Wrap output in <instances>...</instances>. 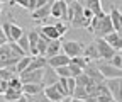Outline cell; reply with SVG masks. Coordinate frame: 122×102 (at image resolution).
Here are the masks:
<instances>
[{
    "instance_id": "obj_1",
    "label": "cell",
    "mask_w": 122,
    "mask_h": 102,
    "mask_svg": "<svg viewBox=\"0 0 122 102\" xmlns=\"http://www.w3.org/2000/svg\"><path fill=\"white\" fill-rule=\"evenodd\" d=\"M92 32H93L98 39H103L107 34H110V32H114V27H112V22H110V17L105 16L103 17H100V19H97V22H95V26L92 27Z\"/></svg>"
},
{
    "instance_id": "obj_2",
    "label": "cell",
    "mask_w": 122,
    "mask_h": 102,
    "mask_svg": "<svg viewBox=\"0 0 122 102\" xmlns=\"http://www.w3.org/2000/svg\"><path fill=\"white\" fill-rule=\"evenodd\" d=\"M20 58L17 54H14L12 49L9 48V44L5 43V44L0 46V68H9V66H15L19 63Z\"/></svg>"
},
{
    "instance_id": "obj_3",
    "label": "cell",
    "mask_w": 122,
    "mask_h": 102,
    "mask_svg": "<svg viewBox=\"0 0 122 102\" xmlns=\"http://www.w3.org/2000/svg\"><path fill=\"white\" fill-rule=\"evenodd\" d=\"M0 27H2V31H4V34H5L9 43H12V41L17 43V39L24 34V29L20 26H17V24H14V22H4Z\"/></svg>"
},
{
    "instance_id": "obj_4",
    "label": "cell",
    "mask_w": 122,
    "mask_h": 102,
    "mask_svg": "<svg viewBox=\"0 0 122 102\" xmlns=\"http://www.w3.org/2000/svg\"><path fill=\"white\" fill-rule=\"evenodd\" d=\"M97 68H98V71L102 73V77L105 80H109V78H122V70L109 65V61H98Z\"/></svg>"
},
{
    "instance_id": "obj_5",
    "label": "cell",
    "mask_w": 122,
    "mask_h": 102,
    "mask_svg": "<svg viewBox=\"0 0 122 102\" xmlns=\"http://www.w3.org/2000/svg\"><path fill=\"white\" fill-rule=\"evenodd\" d=\"M70 24L73 27H88V24L83 17V5L80 2H75V0H73V19Z\"/></svg>"
},
{
    "instance_id": "obj_6",
    "label": "cell",
    "mask_w": 122,
    "mask_h": 102,
    "mask_svg": "<svg viewBox=\"0 0 122 102\" xmlns=\"http://www.w3.org/2000/svg\"><path fill=\"white\" fill-rule=\"evenodd\" d=\"M81 71H83V73H85V75H86L92 82H95L97 85L105 83V78L102 77V73L98 71V68H97V65H95L93 61H88V63H86V66H85Z\"/></svg>"
},
{
    "instance_id": "obj_7",
    "label": "cell",
    "mask_w": 122,
    "mask_h": 102,
    "mask_svg": "<svg viewBox=\"0 0 122 102\" xmlns=\"http://www.w3.org/2000/svg\"><path fill=\"white\" fill-rule=\"evenodd\" d=\"M93 44L97 46V51H98L100 60L103 58V60H107V61H109L112 56H115V54H117V51H115V49H112V48H110V46H109V44H107V43L103 41V39H98V38H97Z\"/></svg>"
},
{
    "instance_id": "obj_8",
    "label": "cell",
    "mask_w": 122,
    "mask_h": 102,
    "mask_svg": "<svg viewBox=\"0 0 122 102\" xmlns=\"http://www.w3.org/2000/svg\"><path fill=\"white\" fill-rule=\"evenodd\" d=\"M63 49H65V54L68 56V58H76V56H81V53H83V46L80 44L78 41H66V43H63Z\"/></svg>"
},
{
    "instance_id": "obj_9",
    "label": "cell",
    "mask_w": 122,
    "mask_h": 102,
    "mask_svg": "<svg viewBox=\"0 0 122 102\" xmlns=\"http://www.w3.org/2000/svg\"><path fill=\"white\" fill-rule=\"evenodd\" d=\"M58 80H59V77L56 75L54 68H51V66H48V65H46V66L42 68V82H41V85L46 89V87L56 85V83H58Z\"/></svg>"
},
{
    "instance_id": "obj_10",
    "label": "cell",
    "mask_w": 122,
    "mask_h": 102,
    "mask_svg": "<svg viewBox=\"0 0 122 102\" xmlns=\"http://www.w3.org/2000/svg\"><path fill=\"white\" fill-rule=\"evenodd\" d=\"M22 85L27 83H41L42 82V70H36V71H22L19 75Z\"/></svg>"
},
{
    "instance_id": "obj_11",
    "label": "cell",
    "mask_w": 122,
    "mask_h": 102,
    "mask_svg": "<svg viewBox=\"0 0 122 102\" xmlns=\"http://www.w3.org/2000/svg\"><path fill=\"white\" fill-rule=\"evenodd\" d=\"M105 85H107V89H109L112 99L115 102H120V78H109V80H105Z\"/></svg>"
},
{
    "instance_id": "obj_12",
    "label": "cell",
    "mask_w": 122,
    "mask_h": 102,
    "mask_svg": "<svg viewBox=\"0 0 122 102\" xmlns=\"http://www.w3.org/2000/svg\"><path fill=\"white\" fill-rule=\"evenodd\" d=\"M51 16L66 22V2H65V0H56V2H53V5H51Z\"/></svg>"
},
{
    "instance_id": "obj_13",
    "label": "cell",
    "mask_w": 122,
    "mask_h": 102,
    "mask_svg": "<svg viewBox=\"0 0 122 102\" xmlns=\"http://www.w3.org/2000/svg\"><path fill=\"white\" fill-rule=\"evenodd\" d=\"M103 41L112 49H115L117 53H120V49H122V36H120V32H110V34H107L103 38Z\"/></svg>"
},
{
    "instance_id": "obj_14",
    "label": "cell",
    "mask_w": 122,
    "mask_h": 102,
    "mask_svg": "<svg viewBox=\"0 0 122 102\" xmlns=\"http://www.w3.org/2000/svg\"><path fill=\"white\" fill-rule=\"evenodd\" d=\"M83 7H86L90 12H92V16L93 17H103L105 14L102 10V2L100 0H88V2H80Z\"/></svg>"
},
{
    "instance_id": "obj_15",
    "label": "cell",
    "mask_w": 122,
    "mask_h": 102,
    "mask_svg": "<svg viewBox=\"0 0 122 102\" xmlns=\"http://www.w3.org/2000/svg\"><path fill=\"white\" fill-rule=\"evenodd\" d=\"M51 5H53V0H48V4H46L44 7L37 9L32 12V19L34 21H44V19H48L51 16Z\"/></svg>"
},
{
    "instance_id": "obj_16",
    "label": "cell",
    "mask_w": 122,
    "mask_h": 102,
    "mask_svg": "<svg viewBox=\"0 0 122 102\" xmlns=\"http://www.w3.org/2000/svg\"><path fill=\"white\" fill-rule=\"evenodd\" d=\"M48 66H51V68H59V66H66V65H70V58L66 56V54H56V56H53V58H48Z\"/></svg>"
},
{
    "instance_id": "obj_17",
    "label": "cell",
    "mask_w": 122,
    "mask_h": 102,
    "mask_svg": "<svg viewBox=\"0 0 122 102\" xmlns=\"http://www.w3.org/2000/svg\"><path fill=\"white\" fill-rule=\"evenodd\" d=\"M110 22H112V27H114V32H120L122 31V19H120V10L112 7L110 10Z\"/></svg>"
},
{
    "instance_id": "obj_18",
    "label": "cell",
    "mask_w": 122,
    "mask_h": 102,
    "mask_svg": "<svg viewBox=\"0 0 122 102\" xmlns=\"http://www.w3.org/2000/svg\"><path fill=\"white\" fill-rule=\"evenodd\" d=\"M46 65H48L46 58H42V56H32V60H30L29 66H27L24 71H36V70H42Z\"/></svg>"
},
{
    "instance_id": "obj_19",
    "label": "cell",
    "mask_w": 122,
    "mask_h": 102,
    "mask_svg": "<svg viewBox=\"0 0 122 102\" xmlns=\"http://www.w3.org/2000/svg\"><path fill=\"white\" fill-rule=\"evenodd\" d=\"M81 56L85 58L86 61H98L100 60V56H98V51H97V46L92 43V44H88L85 48V51L81 53Z\"/></svg>"
},
{
    "instance_id": "obj_20",
    "label": "cell",
    "mask_w": 122,
    "mask_h": 102,
    "mask_svg": "<svg viewBox=\"0 0 122 102\" xmlns=\"http://www.w3.org/2000/svg\"><path fill=\"white\" fill-rule=\"evenodd\" d=\"M27 39H29V53H30V56H37V32H36V29L27 32Z\"/></svg>"
},
{
    "instance_id": "obj_21",
    "label": "cell",
    "mask_w": 122,
    "mask_h": 102,
    "mask_svg": "<svg viewBox=\"0 0 122 102\" xmlns=\"http://www.w3.org/2000/svg\"><path fill=\"white\" fill-rule=\"evenodd\" d=\"M44 90V87L41 83H27V85H22V94L25 95H36L39 92Z\"/></svg>"
},
{
    "instance_id": "obj_22",
    "label": "cell",
    "mask_w": 122,
    "mask_h": 102,
    "mask_svg": "<svg viewBox=\"0 0 122 102\" xmlns=\"http://www.w3.org/2000/svg\"><path fill=\"white\" fill-rule=\"evenodd\" d=\"M44 92V95L48 97L51 102H59V100H63V97L59 95V92H58V89L54 85H51V87H46V89L42 90Z\"/></svg>"
},
{
    "instance_id": "obj_23",
    "label": "cell",
    "mask_w": 122,
    "mask_h": 102,
    "mask_svg": "<svg viewBox=\"0 0 122 102\" xmlns=\"http://www.w3.org/2000/svg\"><path fill=\"white\" fill-rule=\"evenodd\" d=\"M59 48H61V43H59V39H56V41H51L49 44H48V49H46V54H44V58L48 60V58H53V56H56V54H58V51H59Z\"/></svg>"
},
{
    "instance_id": "obj_24",
    "label": "cell",
    "mask_w": 122,
    "mask_h": 102,
    "mask_svg": "<svg viewBox=\"0 0 122 102\" xmlns=\"http://www.w3.org/2000/svg\"><path fill=\"white\" fill-rule=\"evenodd\" d=\"M39 31L46 36V38H49L51 41H56V39H59V34L56 32V29H54V26L53 24H49V26H44V27H41Z\"/></svg>"
},
{
    "instance_id": "obj_25",
    "label": "cell",
    "mask_w": 122,
    "mask_h": 102,
    "mask_svg": "<svg viewBox=\"0 0 122 102\" xmlns=\"http://www.w3.org/2000/svg\"><path fill=\"white\" fill-rule=\"evenodd\" d=\"M17 44H19V48L24 51L25 56H30V53H29V39H27V32H25V31H24V34L17 39Z\"/></svg>"
},
{
    "instance_id": "obj_26",
    "label": "cell",
    "mask_w": 122,
    "mask_h": 102,
    "mask_svg": "<svg viewBox=\"0 0 122 102\" xmlns=\"http://www.w3.org/2000/svg\"><path fill=\"white\" fill-rule=\"evenodd\" d=\"M15 77V66H9V68H0V80L9 82L10 78Z\"/></svg>"
},
{
    "instance_id": "obj_27",
    "label": "cell",
    "mask_w": 122,
    "mask_h": 102,
    "mask_svg": "<svg viewBox=\"0 0 122 102\" xmlns=\"http://www.w3.org/2000/svg\"><path fill=\"white\" fill-rule=\"evenodd\" d=\"M19 97H22V90H14V89H7L5 94H4V99L7 102H14V100H17Z\"/></svg>"
},
{
    "instance_id": "obj_28",
    "label": "cell",
    "mask_w": 122,
    "mask_h": 102,
    "mask_svg": "<svg viewBox=\"0 0 122 102\" xmlns=\"http://www.w3.org/2000/svg\"><path fill=\"white\" fill-rule=\"evenodd\" d=\"M30 60H32V56H24V58H20L19 60V63L15 65V73H22V71L29 66V63H30Z\"/></svg>"
},
{
    "instance_id": "obj_29",
    "label": "cell",
    "mask_w": 122,
    "mask_h": 102,
    "mask_svg": "<svg viewBox=\"0 0 122 102\" xmlns=\"http://www.w3.org/2000/svg\"><path fill=\"white\" fill-rule=\"evenodd\" d=\"M15 5H20L24 7L25 10H37V0H19V2H15Z\"/></svg>"
},
{
    "instance_id": "obj_30",
    "label": "cell",
    "mask_w": 122,
    "mask_h": 102,
    "mask_svg": "<svg viewBox=\"0 0 122 102\" xmlns=\"http://www.w3.org/2000/svg\"><path fill=\"white\" fill-rule=\"evenodd\" d=\"M86 60H85V58L83 56H76V58H70V65H75V66H78V68H85L86 66Z\"/></svg>"
},
{
    "instance_id": "obj_31",
    "label": "cell",
    "mask_w": 122,
    "mask_h": 102,
    "mask_svg": "<svg viewBox=\"0 0 122 102\" xmlns=\"http://www.w3.org/2000/svg\"><path fill=\"white\" fill-rule=\"evenodd\" d=\"M7 85H9V89H14V90H22V82H20V78H19V77L10 78V80L7 82Z\"/></svg>"
},
{
    "instance_id": "obj_32",
    "label": "cell",
    "mask_w": 122,
    "mask_h": 102,
    "mask_svg": "<svg viewBox=\"0 0 122 102\" xmlns=\"http://www.w3.org/2000/svg\"><path fill=\"white\" fill-rule=\"evenodd\" d=\"M90 82H92V80H90L85 73H81V75H78V77L75 78V83L78 85V87H85V85H88Z\"/></svg>"
},
{
    "instance_id": "obj_33",
    "label": "cell",
    "mask_w": 122,
    "mask_h": 102,
    "mask_svg": "<svg viewBox=\"0 0 122 102\" xmlns=\"http://www.w3.org/2000/svg\"><path fill=\"white\" fill-rule=\"evenodd\" d=\"M109 65H112V66H115V68H120V66H122V56H120V53H117L115 56L110 58V60H109Z\"/></svg>"
},
{
    "instance_id": "obj_34",
    "label": "cell",
    "mask_w": 122,
    "mask_h": 102,
    "mask_svg": "<svg viewBox=\"0 0 122 102\" xmlns=\"http://www.w3.org/2000/svg\"><path fill=\"white\" fill-rule=\"evenodd\" d=\"M54 26V29H56V32L59 34V38L63 36L66 31H68V27H66V24H63V22H56V24H53Z\"/></svg>"
},
{
    "instance_id": "obj_35",
    "label": "cell",
    "mask_w": 122,
    "mask_h": 102,
    "mask_svg": "<svg viewBox=\"0 0 122 102\" xmlns=\"http://www.w3.org/2000/svg\"><path fill=\"white\" fill-rule=\"evenodd\" d=\"M68 68H70V73H71V78H76L78 75H81L83 71H81V68H78V66H75V65H68Z\"/></svg>"
},
{
    "instance_id": "obj_36",
    "label": "cell",
    "mask_w": 122,
    "mask_h": 102,
    "mask_svg": "<svg viewBox=\"0 0 122 102\" xmlns=\"http://www.w3.org/2000/svg\"><path fill=\"white\" fill-rule=\"evenodd\" d=\"M75 87H76V83H75V78H66V89H68V94H70V97H71V94H73V90H75Z\"/></svg>"
},
{
    "instance_id": "obj_37",
    "label": "cell",
    "mask_w": 122,
    "mask_h": 102,
    "mask_svg": "<svg viewBox=\"0 0 122 102\" xmlns=\"http://www.w3.org/2000/svg\"><path fill=\"white\" fill-rule=\"evenodd\" d=\"M97 99V102H115L114 99H112V95H98V97H95Z\"/></svg>"
},
{
    "instance_id": "obj_38",
    "label": "cell",
    "mask_w": 122,
    "mask_h": 102,
    "mask_svg": "<svg viewBox=\"0 0 122 102\" xmlns=\"http://www.w3.org/2000/svg\"><path fill=\"white\" fill-rule=\"evenodd\" d=\"M9 89V85L5 80H0V94H5V90Z\"/></svg>"
},
{
    "instance_id": "obj_39",
    "label": "cell",
    "mask_w": 122,
    "mask_h": 102,
    "mask_svg": "<svg viewBox=\"0 0 122 102\" xmlns=\"http://www.w3.org/2000/svg\"><path fill=\"white\" fill-rule=\"evenodd\" d=\"M0 41L7 43V38H5V34H4V31H2V27H0Z\"/></svg>"
},
{
    "instance_id": "obj_40",
    "label": "cell",
    "mask_w": 122,
    "mask_h": 102,
    "mask_svg": "<svg viewBox=\"0 0 122 102\" xmlns=\"http://www.w3.org/2000/svg\"><path fill=\"white\" fill-rule=\"evenodd\" d=\"M14 102H27V97H25V95L22 94V97H19L17 100H14Z\"/></svg>"
},
{
    "instance_id": "obj_41",
    "label": "cell",
    "mask_w": 122,
    "mask_h": 102,
    "mask_svg": "<svg viewBox=\"0 0 122 102\" xmlns=\"http://www.w3.org/2000/svg\"><path fill=\"white\" fill-rule=\"evenodd\" d=\"M83 102H97V99H95V97H86Z\"/></svg>"
},
{
    "instance_id": "obj_42",
    "label": "cell",
    "mask_w": 122,
    "mask_h": 102,
    "mask_svg": "<svg viewBox=\"0 0 122 102\" xmlns=\"http://www.w3.org/2000/svg\"><path fill=\"white\" fill-rule=\"evenodd\" d=\"M59 102H71V97H65L63 100H59Z\"/></svg>"
},
{
    "instance_id": "obj_43",
    "label": "cell",
    "mask_w": 122,
    "mask_h": 102,
    "mask_svg": "<svg viewBox=\"0 0 122 102\" xmlns=\"http://www.w3.org/2000/svg\"><path fill=\"white\" fill-rule=\"evenodd\" d=\"M71 102H83V100H78V99H71Z\"/></svg>"
},
{
    "instance_id": "obj_44",
    "label": "cell",
    "mask_w": 122,
    "mask_h": 102,
    "mask_svg": "<svg viewBox=\"0 0 122 102\" xmlns=\"http://www.w3.org/2000/svg\"><path fill=\"white\" fill-rule=\"evenodd\" d=\"M0 102H7V100H5V99H0Z\"/></svg>"
},
{
    "instance_id": "obj_45",
    "label": "cell",
    "mask_w": 122,
    "mask_h": 102,
    "mask_svg": "<svg viewBox=\"0 0 122 102\" xmlns=\"http://www.w3.org/2000/svg\"><path fill=\"white\" fill-rule=\"evenodd\" d=\"M2 44H5V43H4V41H0V46H2Z\"/></svg>"
},
{
    "instance_id": "obj_46",
    "label": "cell",
    "mask_w": 122,
    "mask_h": 102,
    "mask_svg": "<svg viewBox=\"0 0 122 102\" xmlns=\"http://www.w3.org/2000/svg\"><path fill=\"white\" fill-rule=\"evenodd\" d=\"M0 12H2V2H0Z\"/></svg>"
}]
</instances>
